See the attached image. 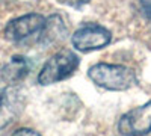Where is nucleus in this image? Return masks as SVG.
Masks as SVG:
<instances>
[{
	"instance_id": "obj_1",
	"label": "nucleus",
	"mask_w": 151,
	"mask_h": 136,
	"mask_svg": "<svg viewBox=\"0 0 151 136\" xmlns=\"http://www.w3.org/2000/svg\"><path fill=\"white\" fill-rule=\"evenodd\" d=\"M89 79L109 91H125L136 83L133 70L124 65L113 64H97L89 68Z\"/></svg>"
},
{
	"instance_id": "obj_2",
	"label": "nucleus",
	"mask_w": 151,
	"mask_h": 136,
	"mask_svg": "<svg viewBox=\"0 0 151 136\" xmlns=\"http://www.w3.org/2000/svg\"><path fill=\"white\" fill-rule=\"evenodd\" d=\"M79 67V58L71 50H60L53 55L38 74V82L42 86L53 85L70 77Z\"/></svg>"
},
{
	"instance_id": "obj_3",
	"label": "nucleus",
	"mask_w": 151,
	"mask_h": 136,
	"mask_svg": "<svg viewBox=\"0 0 151 136\" xmlns=\"http://www.w3.org/2000/svg\"><path fill=\"white\" fill-rule=\"evenodd\" d=\"M110 32L97 23H86L73 35V45L80 52H91L103 48L110 42Z\"/></svg>"
},
{
	"instance_id": "obj_4",
	"label": "nucleus",
	"mask_w": 151,
	"mask_h": 136,
	"mask_svg": "<svg viewBox=\"0 0 151 136\" xmlns=\"http://www.w3.org/2000/svg\"><path fill=\"white\" fill-rule=\"evenodd\" d=\"M118 130L124 136H145L151 132V101L124 114L118 122Z\"/></svg>"
},
{
	"instance_id": "obj_5",
	"label": "nucleus",
	"mask_w": 151,
	"mask_h": 136,
	"mask_svg": "<svg viewBox=\"0 0 151 136\" xmlns=\"http://www.w3.org/2000/svg\"><path fill=\"white\" fill-rule=\"evenodd\" d=\"M45 24V18L41 14H26L8 23L5 27V38L9 41H24L33 35H40Z\"/></svg>"
},
{
	"instance_id": "obj_6",
	"label": "nucleus",
	"mask_w": 151,
	"mask_h": 136,
	"mask_svg": "<svg viewBox=\"0 0 151 136\" xmlns=\"http://www.w3.org/2000/svg\"><path fill=\"white\" fill-rule=\"evenodd\" d=\"M26 97L17 86H6L0 89V130L8 127L24 109Z\"/></svg>"
},
{
	"instance_id": "obj_7",
	"label": "nucleus",
	"mask_w": 151,
	"mask_h": 136,
	"mask_svg": "<svg viewBox=\"0 0 151 136\" xmlns=\"http://www.w3.org/2000/svg\"><path fill=\"white\" fill-rule=\"evenodd\" d=\"M67 35L65 23L59 15H50L45 18V24L40 33V42L42 45H53L60 42Z\"/></svg>"
},
{
	"instance_id": "obj_8",
	"label": "nucleus",
	"mask_w": 151,
	"mask_h": 136,
	"mask_svg": "<svg viewBox=\"0 0 151 136\" xmlns=\"http://www.w3.org/2000/svg\"><path fill=\"white\" fill-rule=\"evenodd\" d=\"M30 71V62L24 56H14L9 64H5V79L9 86H15L21 82Z\"/></svg>"
},
{
	"instance_id": "obj_9",
	"label": "nucleus",
	"mask_w": 151,
	"mask_h": 136,
	"mask_svg": "<svg viewBox=\"0 0 151 136\" xmlns=\"http://www.w3.org/2000/svg\"><path fill=\"white\" fill-rule=\"evenodd\" d=\"M12 136H41V135L35 130H30V129H20V130L12 133Z\"/></svg>"
},
{
	"instance_id": "obj_10",
	"label": "nucleus",
	"mask_w": 151,
	"mask_h": 136,
	"mask_svg": "<svg viewBox=\"0 0 151 136\" xmlns=\"http://www.w3.org/2000/svg\"><path fill=\"white\" fill-rule=\"evenodd\" d=\"M142 9L144 14L151 20V0H142Z\"/></svg>"
},
{
	"instance_id": "obj_11",
	"label": "nucleus",
	"mask_w": 151,
	"mask_h": 136,
	"mask_svg": "<svg viewBox=\"0 0 151 136\" xmlns=\"http://www.w3.org/2000/svg\"><path fill=\"white\" fill-rule=\"evenodd\" d=\"M0 83H6V79H5V64H0Z\"/></svg>"
}]
</instances>
